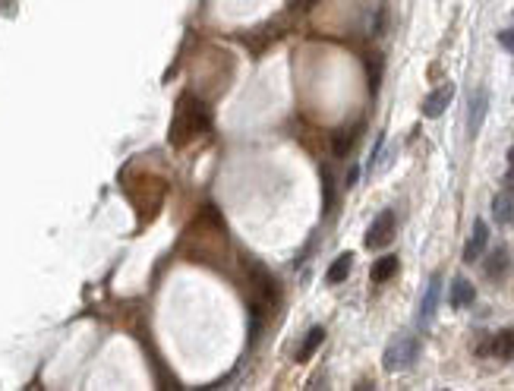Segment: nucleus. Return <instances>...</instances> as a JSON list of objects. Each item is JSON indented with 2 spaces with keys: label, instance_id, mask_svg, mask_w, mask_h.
<instances>
[{
  "label": "nucleus",
  "instance_id": "1",
  "mask_svg": "<svg viewBox=\"0 0 514 391\" xmlns=\"http://www.w3.org/2000/svg\"><path fill=\"white\" fill-rule=\"evenodd\" d=\"M209 126H211L209 107H205L199 98L183 95V98L177 101V117H174V126H171V142L174 145H186L193 136L205 132Z\"/></svg>",
  "mask_w": 514,
  "mask_h": 391
},
{
  "label": "nucleus",
  "instance_id": "2",
  "mask_svg": "<svg viewBox=\"0 0 514 391\" xmlns=\"http://www.w3.org/2000/svg\"><path fill=\"white\" fill-rule=\"evenodd\" d=\"M243 265H246L249 271V284H253V300L262 303V306H275L278 303V281L272 277V271L265 268V265L253 262V259H243Z\"/></svg>",
  "mask_w": 514,
  "mask_h": 391
},
{
  "label": "nucleus",
  "instance_id": "3",
  "mask_svg": "<svg viewBox=\"0 0 514 391\" xmlns=\"http://www.w3.org/2000/svg\"><path fill=\"white\" fill-rule=\"evenodd\" d=\"M417 357H419V341L413 334H401V338H394L385 347V357L382 359H385L388 372H401V369H410Z\"/></svg>",
  "mask_w": 514,
  "mask_h": 391
},
{
  "label": "nucleus",
  "instance_id": "4",
  "mask_svg": "<svg viewBox=\"0 0 514 391\" xmlns=\"http://www.w3.org/2000/svg\"><path fill=\"white\" fill-rule=\"evenodd\" d=\"M394 224H398V221H394V212H391V208H385V212H382L379 218L369 224L366 240H363L366 249H382V246L391 243V240H394Z\"/></svg>",
  "mask_w": 514,
  "mask_h": 391
},
{
  "label": "nucleus",
  "instance_id": "5",
  "mask_svg": "<svg viewBox=\"0 0 514 391\" xmlns=\"http://www.w3.org/2000/svg\"><path fill=\"white\" fill-rule=\"evenodd\" d=\"M451 98H454V85L451 82H445V85H438L436 92H429L423 98V117H429V120H436V117H442L445 114V107L451 104Z\"/></svg>",
  "mask_w": 514,
  "mask_h": 391
},
{
  "label": "nucleus",
  "instance_id": "6",
  "mask_svg": "<svg viewBox=\"0 0 514 391\" xmlns=\"http://www.w3.org/2000/svg\"><path fill=\"white\" fill-rule=\"evenodd\" d=\"M486 107H489V92H486V88H476L473 98H470V114H467V132H470V139L480 132L482 120H486Z\"/></svg>",
  "mask_w": 514,
  "mask_h": 391
},
{
  "label": "nucleus",
  "instance_id": "7",
  "mask_svg": "<svg viewBox=\"0 0 514 391\" xmlns=\"http://www.w3.org/2000/svg\"><path fill=\"white\" fill-rule=\"evenodd\" d=\"M486 243H489V227H486V221H476L473 233H470L467 246H464V262H476L482 256V249H486Z\"/></svg>",
  "mask_w": 514,
  "mask_h": 391
},
{
  "label": "nucleus",
  "instance_id": "8",
  "mask_svg": "<svg viewBox=\"0 0 514 391\" xmlns=\"http://www.w3.org/2000/svg\"><path fill=\"white\" fill-rule=\"evenodd\" d=\"M438 294H442V277L432 275L429 277V287H426V294H423V303H419V322H423V325L432 319V315H436Z\"/></svg>",
  "mask_w": 514,
  "mask_h": 391
},
{
  "label": "nucleus",
  "instance_id": "9",
  "mask_svg": "<svg viewBox=\"0 0 514 391\" xmlns=\"http://www.w3.org/2000/svg\"><path fill=\"white\" fill-rule=\"evenodd\" d=\"M356 139H360V126H347V130H338L335 136H331V151H335V158H347L350 151H354Z\"/></svg>",
  "mask_w": 514,
  "mask_h": 391
},
{
  "label": "nucleus",
  "instance_id": "10",
  "mask_svg": "<svg viewBox=\"0 0 514 391\" xmlns=\"http://www.w3.org/2000/svg\"><path fill=\"white\" fill-rule=\"evenodd\" d=\"M476 300V290H473V284L467 281V277H454V284H451V294H448V303L454 309H464V306H470V303Z\"/></svg>",
  "mask_w": 514,
  "mask_h": 391
},
{
  "label": "nucleus",
  "instance_id": "11",
  "mask_svg": "<svg viewBox=\"0 0 514 391\" xmlns=\"http://www.w3.org/2000/svg\"><path fill=\"white\" fill-rule=\"evenodd\" d=\"M492 218L499 224H511L514 221V193H499L492 199Z\"/></svg>",
  "mask_w": 514,
  "mask_h": 391
},
{
  "label": "nucleus",
  "instance_id": "12",
  "mask_svg": "<svg viewBox=\"0 0 514 391\" xmlns=\"http://www.w3.org/2000/svg\"><path fill=\"white\" fill-rule=\"evenodd\" d=\"M322 341H325V328L322 325L310 328V331H306V341L300 344V350H297V363H306V359H310L312 353L322 347Z\"/></svg>",
  "mask_w": 514,
  "mask_h": 391
},
{
  "label": "nucleus",
  "instance_id": "13",
  "mask_svg": "<svg viewBox=\"0 0 514 391\" xmlns=\"http://www.w3.org/2000/svg\"><path fill=\"white\" fill-rule=\"evenodd\" d=\"M350 268H354V252H341V256L335 259V262L328 265V284H341L344 277L350 275Z\"/></svg>",
  "mask_w": 514,
  "mask_h": 391
},
{
  "label": "nucleus",
  "instance_id": "14",
  "mask_svg": "<svg viewBox=\"0 0 514 391\" xmlns=\"http://www.w3.org/2000/svg\"><path fill=\"white\" fill-rule=\"evenodd\" d=\"M492 353L499 359H514V328H505L492 338Z\"/></svg>",
  "mask_w": 514,
  "mask_h": 391
},
{
  "label": "nucleus",
  "instance_id": "15",
  "mask_svg": "<svg viewBox=\"0 0 514 391\" xmlns=\"http://www.w3.org/2000/svg\"><path fill=\"white\" fill-rule=\"evenodd\" d=\"M369 275H373L375 284H382V281H388V277H394V275H398V256H382L379 262L373 265V271H369Z\"/></svg>",
  "mask_w": 514,
  "mask_h": 391
},
{
  "label": "nucleus",
  "instance_id": "16",
  "mask_svg": "<svg viewBox=\"0 0 514 391\" xmlns=\"http://www.w3.org/2000/svg\"><path fill=\"white\" fill-rule=\"evenodd\" d=\"M382 69H385V63H382V54H366V79H369V92H379V85H382Z\"/></svg>",
  "mask_w": 514,
  "mask_h": 391
},
{
  "label": "nucleus",
  "instance_id": "17",
  "mask_svg": "<svg viewBox=\"0 0 514 391\" xmlns=\"http://www.w3.org/2000/svg\"><path fill=\"white\" fill-rule=\"evenodd\" d=\"M505 268H508V252L505 249H495L492 256L486 259V275L489 277H501V275H505Z\"/></svg>",
  "mask_w": 514,
  "mask_h": 391
},
{
  "label": "nucleus",
  "instance_id": "18",
  "mask_svg": "<svg viewBox=\"0 0 514 391\" xmlns=\"http://www.w3.org/2000/svg\"><path fill=\"white\" fill-rule=\"evenodd\" d=\"M322 205H325V214L335 208V177L328 170H322Z\"/></svg>",
  "mask_w": 514,
  "mask_h": 391
},
{
  "label": "nucleus",
  "instance_id": "19",
  "mask_svg": "<svg viewBox=\"0 0 514 391\" xmlns=\"http://www.w3.org/2000/svg\"><path fill=\"white\" fill-rule=\"evenodd\" d=\"M385 25H388V6L379 4V10H375V16H373V35H382Z\"/></svg>",
  "mask_w": 514,
  "mask_h": 391
},
{
  "label": "nucleus",
  "instance_id": "20",
  "mask_svg": "<svg viewBox=\"0 0 514 391\" xmlns=\"http://www.w3.org/2000/svg\"><path fill=\"white\" fill-rule=\"evenodd\" d=\"M316 4H319V0H287V6H291L293 13H310Z\"/></svg>",
  "mask_w": 514,
  "mask_h": 391
},
{
  "label": "nucleus",
  "instance_id": "21",
  "mask_svg": "<svg viewBox=\"0 0 514 391\" xmlns=\"http://www.w3.org/2000/svg\"><path fill=\"white\" fill-rule=\"evenodd\" d=\"M499 44L505 50H511L514 54V29H505V32H499Z\"/></svg>",
  "mask_w": 514,
  "mask_h": 391
},
{
  "label": "nucleus",
  "instance_id": "22",
  "mask_svg": "<svg viewBox=\"0 0 514 391\" xmlns=\"http://www.w3.org/2000/svg\"><path fill=\"white\" fill-rule=\"evenodd\" d=\"M356 177H360V170L354 167V170H350V174H347V186H356Z\"/></svg>",
  "mask_w": 514,
  "mask_h": 391
},
{
  "label": "nucleus",
  "instance_id": "23",
  "mask_svg": "<svg viewBox=\"0 0 514 391\" xmlns=\"http://www.w3.org/2000/svg\"><path fill=\"white\" fill-rule=\"evenodd\" d=\"M508 161H511V167H514V149H511V151H508Z\"/></svg>",
  "mask_w": 514,
  "mask_h": 391
}]
</instances>
